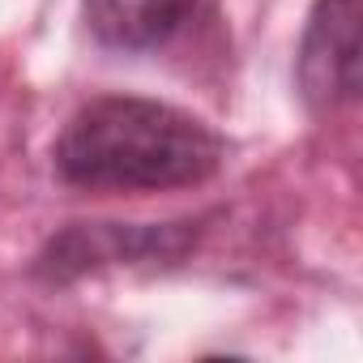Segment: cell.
I'll return each mask as SVG.
<instances>
[{
  "label": "cell",
  "instance_id": "obj_1",
  "mask_svg": "<svg viewBox=\"0 0 363 363\" xmlns=\"http://www.w3.org/2000/svg\"><path fill=\"white\" fill-rule=\"evenodd\" d=\"M223 154V137L193 111L158 99L103 94L69 116L52 162L69 189L167 193L214 179Z\"/></svg>",
  "mask_w": 363,
  "mask_h": 363
},
{
  "label": "cell",
  "instance_id": "obj_2",
  "mask_svg": "<svg viewBox=\"0 0 363 363\" xmlns=\"http://www.w3.org/2000/svg\"><path fill=\"white\" fill-rule=\"evenodd\" d=\"M197 223H162V227H124V223H73L43 244L35 274L43 282H73L107 265L137 261H175L197 240Z\"/></svg>",
  "mask_w": 363,
  "mask_h": 363
},
{
  "label": "cell",
  "instance_id": "obj_3",
  "mask_svg": "<svg viewBox=\"0 0 363 363\" xmlns=\"http://www.w3.org/2000/svg\"><path fill=\"white\" fill-rule=\"evenodd\" d=\"M299 94L312 111H337L359 99V0H316L299 56Z\"/></svg>",
  "mask_w": 363,
  "mask_h": 363
},
{
  "label": "cell",
  "instance_id": "obj_4",
  "mask_svg": "<svg viewBox=\"0 0 363 363\" xmlns=\"http://www.w3.org/2000/svg\"><path fill=\"white\" fill-rule=\"evenodd\" d=\"M201 9V0H82V18L94 43L111 52L167 48Z\"/></svg>",
  "mask_w": 363,
  "mask_h": 363
}]
</instances>
